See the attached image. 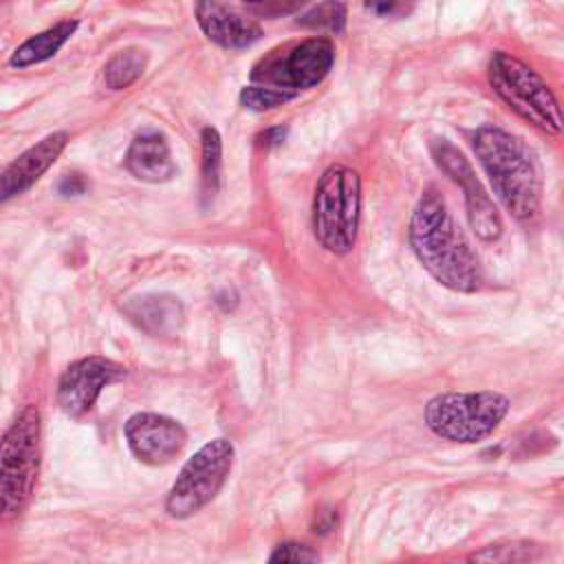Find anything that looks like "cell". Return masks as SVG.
I'll return each instance as SVG.
<instances>
[{"mask_svg": "<svg viewBox=\"0 0 564 564\" xmlns=\"http://www.w3.org/2000/svg\"><path fill=\"white\" fill-rule=\"evenodd\" d=\"M410 245L423 269L443 286L474 293L482 284V267L456 225L445 198L427 187L410 218Z\"/></svg>", "mask_w": 564, "mask_h": 564, "instance_id": "1", "label": "cell"}, {"mask_svg": "<svg viewBox=\"0 0 564 564\" xmlns=\"http://www.w3.org/2000/svg\"><path fill=\"white\" fill-rule=\"evenodd\" d=\"M335 46L328 37H308L264 55L251 70V84L240 90L249 110H271L317 86L333 68Z\"/></svg>", "mask_w": 564, "mask_h": 564, "instance_id": "2", "label": "cell"}, {"mask_svg": "<svg viewBox=\"0 0 564 564\" xmlns=\"http://www.w3.org/2000/svg\"><path fill=\"white\" fill-rule=\"evenodd\" d=\"M471 148L505 209L518 220L533 218L542 200V176L533 150L496 126L478 128L471 134Z\"/></svg>", "mask_w": 564, "mask_h": 564, "instance_id": "3", "label": "cell"}, {"mask_svg": "<svg viewBox=\"0 0 564 564\" xmlns=\"http://www.w3.org/2000/svg\"><path fill=\"white\" fill-rule=\"evenodd\" d=\"M361 214V178L352 167L330 165L315 185L313 196V234L317 242L344 256L357 242Z\"/></svg>", "mask_w": 564, "mask_h": 564, "instance_id": "4", "label": "cell"}, {"mask_svg": "<svg viewBox=\"0 0 564 564\" xmlns=\"http://www.w3.org/2000/svg\"><path fill=\"white\" fill-rule=\"evenodd\" d=\"M40 412L26 405L0 438V520H11L29 505L40 471Z\"/></svg>", "mask_w": 564, "mask_h": 564, "instance_id": "5", "label": "cell"}, {"mask_svg": "<svg viewBox=\"0 0 564 564\" xmlns=\"http://www.w3.org/2000/svg\"><path fill=\"white\" fill-rule=\"evenodd\" d=\"M487 82L518 117L546 134L562 132V112L555 95L522 59L496 51L487 66Z\"/></svg>", "mask_w": 564, "mask_h": 564, "instance_id": "6", "label": "cell"}, {"mask_svg": "<svg viewBox=\"0 0 564 564\" xmlns=\"http://www.w3.org/2000/svg\"><path fill=\"white\" fill-rule=\"evenodd\" d=\"M509 412V399L500 392H445L427 401V427L454 443H476L487 438Z\"/></svg>", "mask_w": 564, "mask_h": 564, "instance_id": "7", "label": "cell"}, {"mask_svg": "<svg viewBox=\"0 0 564 564\" xmlns=\"http://www.w3.org/2000/svg\"><path fill=\"white\" fill-rule=\"evenodd\" d=\"M234 463V445L227 438L205 443L181 469L167 498L165 511L172 518H189L209 505L225 485Z\"/></svg>", "mask_w": 564, "mask_h": 564, "instance_id": "8", "label": "cell"}, {"mask_svg": "<svg viewBox=\"0 0 564 564\" xmlns=\"http://www.w3.org/2000/svg\"><path fill=\"white\" fill-rule=\"evenodd\" d=\"M432 156L436 165L456 183L463 187L465 194V207H467V218L474 229V234L480 240H496L502 234V218L482 187V183L476 178L474 167L465 159V154L454 148L447 139H434L430 143Z\"/></svg>", "mask_w": 564, "mask_h": 564, "instance_id": "9", "label": "cell"}, {"mask_svg": "<svg viewBox=\"0 0 564 564\" xmlns=\"http://www.w3.org/2000/svg\"><path fill=\"white\" fill-rule=\"evenodd\" d=\"M126 377V368L106 357H84L70 364L57 386L59 408L73 416H84L101 394V390Z\"/></svg>", "mask_w": 564, "mask_h": 564, "instance_id": "10", "label": "cell"}, {"mask_svg": "<svg viewBox=\"0 0 564 564\" xmlns=\"http://www.w3.org/2000/svg\"><path fill=\"white\" fill-rule=\"evenodd\" d=\"M123 432L132 454L148 465L170 463L187 441L181 423L154 412L132 414L126 421Z\"/></svg>", "mask_w": 564, "mask_h": 564, "instance_id": "11", "label": "cell"}, {"mask_svg": "<svg viewBox=\"0 0 564 564\" xmlns=\"http://www.w3.org/2000/svg\"><path fill=\"white\" fill-rule=\"evenodd\" d=\"M68 143L66 132H53L44 137L40 143L22 152L2 174H0V200L13 198L26 192L64 152Z\"/></svg>", "mask_w": 564, "mask_h": 564, "instance_id": "12", "label": "cell"}, {"mask_svg": "<svg viewBox=\"0 0 564 564\" xmlns=\"http://www.w3.org/2000/svg\"><path fill=\"white\" fill-rule=\"evenodd\" d=\"M196 20L203 33L223 48H247L262 35V29L253 18L218 2H198Z\"/></svg>", "mask_w": 564, "mask_h": 564, "instance_id": "13", "label": "cell"}, {"mask_svg": "<svg viewBox=\"0 0 564 564\" xmlns=\"http://www.w3.org/2000/svg\"><path fill=\"white\" fill-rule=\"evenodd\" d=\"M121 308L137 328L152 337H174L183 326V304L174 295H139L130 297Z\"/></svg>", "mask_w": 564, "mask_h": 564, "instance_id": "14", "label": "cell"}, {"mask_svg": "<svg viewBox=\"0 0 564 564\" xmlns=\"http://www.w3.org/2000/svg\"><path fill=\"white\" fill-rule=\"evenodd\" d=\"M126 167L145 183H163L176 172L170 145L159 130H143L132 139L126 152Z\"/></svg>", "mask_w": 564, "mask_h": 564, "instance_id": "15", "label": "cell"}, {"mask_svg": "<svg viewBox=\"0 0 564 564\" xmlns=\"http://www.w3.org/2000/svg\"><path fill=\"white\" fill-rule=\"evenodd\" d=\"M75 29H77V20L57 22L55 26L22 42L15 48V53L11 55L9 64L13 68H26V66H33V64H40V62L53 57L68 42V37L75 33Z\"/></svg>", "mask_w": 564, "mask_h": 564, "instance_id": "16", "label": "cell"}, {"mask_svg": "<svg viewBox=\"0 0 564 564\" xmlns=\"http://www.w3.org/2000/svg\"><path fill=\"white\" fill-rule=\"evenodd\" d=\"M145 53L141 48H123L115 53L104 66V82L110 90H121L134 84L145 70Z\"/></svg>", "mask_w": 564, "mask_h": 564, "instance_id": "17", "label": "cell"}, {"mask_svg": "<svg viewBox=\"0 0 564 564\" xmlns=\"http://www.w3.org/2000/svg\"><path fill=\"white\" fill-rule=\"evenodd\" d=\"M538 553H540V546L529 540L498 542L471 553L469 564H527L535 560Z\"/></svg>", "mask_w": 564, "mask_h": 564, "instance_id": "18", "label": "cell"}, {"mask_svg": "<svg viewBox=\"0 0 564 564\" xmlns=\"http://www.w3.org/2000/svg\"><path fill=\"white\" fill-rule=\"evenodd\" d=\"M200 145H203V167H200V181H203V198L209 200L218 192L220 183V134L214 128H203L200 134Z\"/></svg>", "mask_w": 564, "mask_h": 564, "instance_id": "19", "label": "cell"}, {"mask_svg": "<svg viewBox=\"0 0 564 564\" xmlns=\"http://www.w3.org/2000/svg\"><path fill=\"white\" fill-rule=\"evenodd\" d=\"M300 26L308 29H328L333 33L344 31L346 24V4L341 2H322L306 11L302 18H297Z\"/></svg>", "mask_w": 564, "mask_h": 564, "instance_id": "20", "label": "cell"}, {"mask_svg": "<svg viewBox=\"0 0 564 564\" xmlns=\"http://www.w3.org/2000/svg\"><path fill=\"white\" fill-rule=\"evenodd\" d=\"M267 564H317V553L300 542H282L273 549Z\"/></svg>", "mask_w": 564, "mask_h": 564, "instance_id": "21", "label": "cell"}, {"mask_svg": "<svg viewBox=\"0 0 564 564\" xmlns=\"http://www.w3.org/2000/svg\"><path fill=\"white\" fill-rule=\"evenodd\" d=\"M86 189H88V183H86V178H84L82 174H77V172L66 174V176L59 181V185H57V192H59L62 196H79V194H84Z\"/></svg>", "mask_w": 564, "mask_h": 564, "instance_id": "22", "label": "cell"}, {"mask_svg": "<svg viewBox=\"0 0 564 564\" xmlns=\"http://www.w3.org/2000/svg\"><path fill=\"white\" fill-rule=\"evenodd\" d=\"M315 533H326L330 529H335V513L333 511H317L315 524H313Z\"/></svg>", "mask_w": 564, "mask_h": 564, "instance_id": "23", "label": "cell"}, {"mask_svg": "<svg viewBox=\"0 0 564 564\" xmlns=\"http://www.w3.org/2000/svg\"><path fill=\"white\" fill-rule=\"evenodd\" d=\"M284 134H286V128H269L264 134H260L258 139H260V143L262 145H278V143H282L284 141Z\"/></svg>", "mask_w": 564, "mask_h": 564, "instance_id": "24", "label": "cell"}, {"mask_svg": "<svg viewBox=\"0 0 564 564\" xmlns=\"http://www.w3.org/2000/svg\"><path fill=\"white\" fill-rule=\"evenodd\" d=\"M370 11H377V13H392L397 9V4H368Z\"/></svg>", "mask_w": 564, "mask_h": 564, "instance_id": "25", "label": "cell"}]
</instances>
